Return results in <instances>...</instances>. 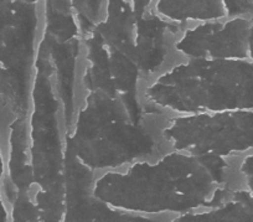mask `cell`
I'll return each mask as SVG.
<instances>
[{"label": "cell", "mask_w": 253, "mask_h": 222, "mask_svg": "<svg viewBox=\"0 0 253 222\" xmlns=\"http://www.w3.org/2000/svg\"><path fill=\"white\" fill-rule=\"evenodd\" d=\"M40 3L0 1V135L28 118L33 67L40 47Z\"/></svg>", "instance_id": "5"}, {"label": "cell", "mask_w": 253, "mask_h": 222, "mask_svg": "<svg viewBox=\"0 0 253 222\" xmlns=\"http://www.w3.org/2000/svg\"><path fill=\"white\" fill-rule=\"evenodd\" d=\"M4 177H5V157L3 140L0 136V222H10V210L4 194Z\"/></svg>", "instance_id": "11"}, {"label": "cell", "mask_w": 253, "mask_h": 222, "mask_svg": "<svg viewBox=\"0 0 253 222\" xmlns=\"http://www.w3.org/2000/svg\"><path fill=\"white\" fill-rule=\"evenodd\" d=\"M6 201L10 210V222H40L31 192H18Z\"/></svg>", "instance_id": "10"}, {"label": "cell", "mask_w": 253, "mask_h": 222, "mask_svg": "<svg viewBox=\"0 0 253 222\" xmlns=\"http://www.w3.org/2000/svg\"><path fill=\"white\" fill-rule=\"evenodd\" d=\"M168 222H253V210L231 196L220 206L171 217Z\"/></svg>", "instance_id": "9"}, {"label": "cell", "mask_w": 253, "mask_h": 222, "mask_svg": "<svg viewBox=\"0 0 253 222\" xmlns=\"http://www.w3.org/2000/svg\"><path fill=\"white\" fill-rule=\"evenodd\" d=\"M186 26L160 18L153 1H104L101 20L88 30L101 43L137 66L148 82L181 58L175 44Z\"/></svg>", "instance_id": "4"}, {"label": "cell", "mask_w": 253, "mask_h": 222, "mask_svg": "<svg viewBox=\"0 0 253 222\" xmlns=\"http://www.w3.org/2000/svg\"><path fill=\"white\" fill-rule=\"evenodd\" d=\"M168 150L233 159L253 153V111L167 116L159 127Z\"/></svg>", "instance_id": "6"}, {"label": "cell", "mask_w": 253, "mask_h": 222, "mask_svg": "<svg viewBox=\"0 0 253 222\" xmlns=\"http://www.w3.org/2000/svg\"><path fill=\"white\" fill-rule=\"evenodd\" d=\"M140 94L167 116L253 111V60H179Z\"/></svg>", "instance_id": "3"}, {"label": "cell", "mask_w": 253, "mask_h": 222, "mask_svg": "<svg viewBox=\"0 0 253 222\" xmlns=\"http://www.w3.org/2000/svg\"><path fill=\"white\" fill-rule=\"evenodd\" d=\"M153 9L160 18L181 26L210 23L227 19L223 0L198 1H171L155 0Z\"/></svg>", "instance_id": "8"}, {"label": "cell", "mask_w": 253, "mask_h": 222, "mask_svg": "<svg viewBox=\"0 0 253 222\" xmlns=\"http://www.w3.org/2000/svg\"><path fill=\"white\" fill-rule=\"evenodd\" d=\"M96 175L81 165L71 168L62 192L36 196L35 205L56 215L58 222H168L171 217H145L119 211L92 194Z\"/></svg>", "instance_id": "7"}, {"label": "cell", "mask_w": 253, "mask_h": 222, "mask_svg": "<svg viewBox=\"0 0 253 222\" xmlns=\"http://www.w3.org/2000/svg\"><path fill=\"white\" fill-rule=\"evenodd\" d=\"M167 114L140 93L81 92L65 134L66 155L98 175L169 152L159 127Z\"/></svg>", "instance_id": "2"}, {"label": "cell", "mask_w": 253, "mask_h": 222, "mask_svg": "<svg viewBox=\"0 0 253 222\" xmlns=\"http://www.w3.org/2000/svg\"><path fill=\"white\" fill-rule=\"evenodd\" d=\"M236 159L164 153L96 175L92 194L109 206L145 217H176L213 209L237 186Z\"/></svg>", "instance_id": "1"}]
</instances>
